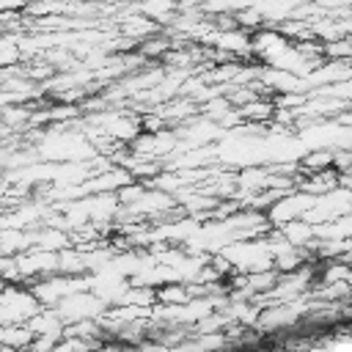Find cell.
Returning <instances> with one entry per match:
<instances>
[{
  "mask_svg": "<svg viewBox=\"0 0 352 352\" xmlns=\"http://www.w3.org/2000/svg\"><path fill=\"white\" fill-rule=\"evenodd\" d=\"M52 308L60 316V322L69 324V322H80V319H99L107 305L91 289H80V292H72L63 300H58Z\"/></svg>",
  "mask_w": 352,
  "mask_h": 352,
  "instance_id": "6da1fadb",
  "label": "cell"
}]
</instances>
